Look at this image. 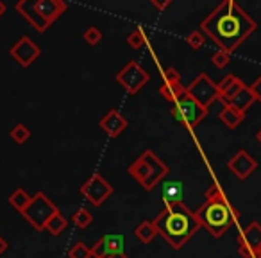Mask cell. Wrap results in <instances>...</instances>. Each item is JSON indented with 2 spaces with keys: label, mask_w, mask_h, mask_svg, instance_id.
<instances>
[{
  "label": "cell",
  "mask_w": 261,
  "mask_h": 258,
  "mask_svg": "<svg viewBox=\"0 0 261 258\" xmlns=\"http://www.w3.org/2000/svg\"><path fill=\"white\" fill-rule=\"evenodd\" d=\"M257 24L234 0H224L200 22V31L229 54L236 51L254 31Z\"/></svg>",
  "instance_id": "obj_1"
},
{
  "label": "cell",
  "mask_w": 261,
  "mask_h": 258,
  "mask_svg": "<svg viewBox=\"0 0 261 258\" xmlns=\"http://www.w3.org/2000/svg\"><path fill=\"white\" fill-rule=\"evenodd\" d=\"M200 228H206L210 235L220 239L238 222L240 212L231 204L220 183L213 181L204 194V203L195 212Z\"/></svg>",
  "instance_id": "obj_2"
},
{
  "label": "cell",
  "mask_w": 261,
  "mask_h": 258,
  "mask_svg": "<svg viewBox=\"0 0 261 258\" xmlns=\"http://www.w3.org/2000/svg\"><path fill=\"white\" fill-rule=\"evenodd\" d=\"M154 228L158 229L161 237L170 244L174 249H181L185 244L199 231L200 224L195 217V212H192L185 203L165 206L156 219L152 221Z\"/></svg>",
  "instance_id": "obj_3"
},
{
  "label": "cell",
  "mask_w": 261,
  "mask_h": 258,
  "mask_svg": "<svg viewBox=\"0 0 261 258\" xmlns=\"http://www.w3.org/2000/svg\"><path fill=\"white\" fill-rule=\"evenodd\" d=\"M129 176L135 181H138L142 185L143 190L150 192L156 185H160L161 179L168 174L167 163L161 161L160 156H156V153L152 151H145L143 154H140L133 163L127 169Z\"/></svg>",
  "instance_id": "obj_4"
},
{
  "label": "cell",
  "mask_w": 261,
  "mask_h": 258,
  "mask_svg": "<svg viewBox=\"0 0 261 258\" xmlns=\"http://www.w3.org/2000/svg\"><path fill=\"white\" fill-rule=\"evenodd\" d=\"M59 208L56 206L54 201H50L47 197V194L36 192L33 196V201L29 203V206L25 208V212L22 214V217L33 226L36 231H45V226L50 221L52 215L58 212Z\"/></svg>",
  "instance_id": "obj_5"
},
{
  "label": "cell",
  "mask_w": 261,
  "mask_h": 258,
  "mask_svg": "<svg viewBox=\"0 0 261 258\" xmlns=\"http://www.w3.org/2000/svg\"><path fill=\"white\" fill-rule=\"evenodd\" d=\"M170 113H172V116H174L177 122H181L185 127L193 129V127H197L206 119L207 108L200 106L195 99L190 97L188 93H185L182 97H179L177 101L172 104Z\"/></svg>",
  "instance_id": "obj_6"
},
{
  "label": "cell",
  "mask_w": 261,
  "mask_h": 258,
  "mask_svg": "<svg viewBox=\"0 0 261 258\" xmlns=\"http://www.w3.org/2000/svg\"><path fill=\"white\" fill-rule=\"evenodd\" d=\"M115 79L129 95H136L147 83H149L150 76L138 61H129L118 74H116Z\"/></svg>",
  "instance_id": "obj_7"
},
{
  "label": "cell",
  "mask_w": 261,
  "mask_h": 258,
  "mask_svg": "<svg viewBox=\"0 0 261 258\" xmlns=\"http://www.w3.org/2000/svg\"><path fill=\"white\" fill-rule=\"evenodd\" d=\"M186 93L195 99L200 106L210 108L215 101H218V84L202 72L186 86Z\"/></svg>",
  "instance_id": "obj_8"
},
{
  "label": "cell",
  "mask_w": 261,
  "mask_h": 258,
  "mask_svg": "<svg viewBox=\"0 0 261 258\" xmlns=\"http://www.w3.org/2000/svg\"><path fill=\"white\" fill-rule=\"evenodd\" d=\"M81 196L91 204V206H100L104 201L113 194V186L106 181L104 176L100 174H91L86 181L81 185Z\"/></svg>",
  "instance_id": "obj_9"
},
{
  "label": "cell",
  "mask_w": 261,
  "mask_h": 258,
  "mask_svg": "<svg viewBox=\"0 0 261 258\" xmlns=\"http://www.w3.org/2000/svg\"><path fill=\"white\" fill-rule=\"evenodd\" d=\"M238 253L243 258H261V224L257 221L250 222L240 231Z\"/></svg>",
  "instance_id": "obj_10"
},
{
  "label": "cell",
  "mask_w": 261,
  "mask_h": 258,
  "mask_svg": "<svg viewBox=\"0 0 261 258\" xmlns=\"http://www.w3.org/2000/svg\"><path fill=\"white\" fill-rule=\"evenodd\" d=\"M41 54V49L33 38L29 36H22L13 43V47L9 49V56L15 59L18 65L22 66H31Z\"/></svg>",
  "instance_id": "obj_11"
},
{
  "label": "cell",
  "mask_w": 261,
  "mask_h": 258,
  "mask_svg": "<svg viewBox=\"0 0 261 258\" xmlns=\"http://www.w3.org/2000/svg\"><path fill=\"white\" fill-rule=\"evenodd\" d=\"M227 169L238 179H247L257 169V161L252 154H249L245 149H240L234 156L229 158Z\"/></svg>",
  "instance_id": "obj_12"
},
{
  "label": "cell",
  "mask_w": 261,
  "mask_h": 258,
  "mask_svg": "<svg viewBox=\"0 0 261 258\" xmlns=\"http://www.w3.org/2000/svg\"><path fill=\"white\" fill-rule=\"evenodd\" d=\"M115 253H123V235L120 233H108L91 247V258H104Z\"/></svg>",
  "instance_id": "obj_13"
},
{
  "label": "cell",
  "mask_w": 261,
  "mask_h": 258,
  "mask_svg": "<svg viewBox=\"0 0 261 258\" xmlns=\"http://www.w3.org/2000/svg\"><path fill=\"white\" fill-rule=\"evenodd\" d=\"M127 124H129L127 119L118 111V109H109V111L100 119L98 127H100L108 136L116 138V136H120L127 129Z\"/></svg>",
  "instance_id": "obj_14"
},
{
  "label": "cell",
  "mask_w": 261,
  "mask_h": 258,
  "mask_svg": "<svg viewBox=\"0 0 261 258\" xmlns=\"http://www.w3.org/2000/svg\"><path fill=\"white\" fill-rule=\"evenodd\" d=\"M247 84L240 79L234 74H227L224 79L218 83V101H222V104H231V101L245 88Z\"/></svg>",
  "instance_id": "obj_15"
},
{
  "label": "cell",
  "mask_w": 261,
  "mask_h": 258,
  "mask_svg": "<svg viewBox=\"0 0 261 258\" xmlns=\"http://www.w3.org/2000/svg\"><path fill=\"white\" fill-rule=\"evenodd\" d=\"M15 8H16V11L27 20V24H31V27H33L34 31H38V33H45V31L50 27L47 24V20L36 11L33 0H20Z\"/></svg>",
  "instance_id": "obj_16"
},
{
  "label": "cell",
  "mask_w": 261,
  "mask_h": 258,
  "mask_svg": "<svg viewBox=\"0 0 261 258\" xmlns=\"http://www.w3.org/2000/svg\"><path fill=\"white\" fill-rule=\"evenodd\" d=\"M34 8L47 20L48 26H52L66 11V2H63V0H36Z\"/></svg>",
  "instance_id": "obj_17"
},
{
  "label": "cell",
  "mask_w": 261,
  "mask_h": 258,
  "mask_svg": "<svg viewBox=\"0 0 261 258\" xmlns=\"http://www.w3.org/2000/svg\"><path fill=\"white\" fill-rule=\"evenodd\" d=\"M182 196H185V186H182L181 181H167V183H163L161 197H163L165 206H167V208L182 203Z\"/></svg>",
  "instance_id": "obj_18"
},
{
  "label": "cell",
  "mask_w": 261,
  "mask_h": 258,
  "mask_svg": "<svg viewBox=\"0 0 261 258\" xmlns=\"http://www.w3.org/2000/svg\"><path fill=\"white\" fill-rule=\"evenodd\" d=\"M218 119H220L222 122L229 127V129H236V127L243 122V119H245V113H242L240 109H236L234 106L225 104L224 108H222V111L218 113Z\"/></svg>",
  "instance_id": "obj_19"
},
{
  "label": "cell",
  "mask_w": 261,
  "mask_h": 258,
  "mask_svg": "<svg viewBox=\"0 0 261 258\" xmlns=\"http://www.w3.org/2000/svg\"><path fill=\"white\" fill-rule=\"evenodd\" d=\"M185 93H186V86H182V83H161L160 86V95L165 101L172 102V104Z\"/></svg>",
  "instance_id": "obj_20"
},
{
  "label": "cell",
  "mask_w": 261,
  "mask_h": 258,
  "mask_svg": "<svg viewBox=\"0 0 261 258\" xmlns=\"http://www.w3.org/2000/svg\"><path fill=\"white\" fill-rule=\"evenodd\" d=\"M8 201L16 212L23 214V212H25V208L29 206V203L33 201V196H29V194H27L22 186H18V189L13 190V194L8 197Z\"/></svg>",
  "instance_id": "obj_21"
},
{
  "label": "cell",
  "mask_w": 261,
  "mask_h": 258,
  "mask_svg": "<svg viewBox=\"0 0 261 258\" xmlns=\"http://www.w3.org/2000/svg\"><path fill=\"white\" fill-rule=\"evenodd\" d=\"M135 235L142 244H150L154 240V237L158 235V229L154 228L152 221H143L142 224H138L135 228Z\"/></svg>",
  "instance_id": "obj_22"
},
{
  "label": "cell",
  "mask_w": 261,
  "mask_h": 258,
  "mask_svg": "<svg viewBox=\"0 0 261 258\" xmlns=\"http://www.w3.org/2000/svg\"><path fill=\"white\" fill-rule=\"evenodd\" d=\"M256 102V99H254V95H252V91H250V88L249 86H245L242 91H240L238 95H236L234 99L231 101V106H234L236 109H240L242 113H245L247 109L250 108V106Z\"/></svg>",
  "instance_id": "obj_23"
},
{
  "label": "cell",
  "mask_w": 261,
  "mask_h": 258,
  "mask_svg": "<svg viewBox=\"0 0 261 258\" xmlns=\"http://www.w3.org/2000/svg\"><path fill=\"white\" fill-rule=\"evenodd\" d=\"M66 226H68V221L65 219V215L61 214V212H56L54 215L50 217V221L47 222V226H45V231H48L50 235L58 237L61 235L63 231L66 229Z\"/></svg>",
  "instance_id": "obj_24"
},
{
  "label": "cell",
  "mask_w": 261,
  "mask_h": 258,
  "mask_svg": "<svg viewBox=\"0 0 261 258\" xmlns=\"http://www.w3.org/2000/svg\"><path fill=\"white\" fill-rule=\"evenodd\" d=\"M9 138H11L16 146H23V144L31 138V129L25 126V124L18 122V124H15L13 129L9 131Z\"/></svg>",
  "instance_id": "obj_25"
},
{
  "label": "cell",
  "mask_w": 261,
  "mask_h": 258,
  "mask_svg": "<svg viewBox=\"0 0 261 258\" xmlns=\"http://www.w3.org/2000/svg\"><path fill=\"white\" fill-rule=\"evenodd\" d=\"M72 222L79 229H86L88 226L93 222V215H91V212L86 210V208H77L72 215Z\"/></svg>",
  "instance_id": "obj_26"
},
{
  "label": "cell",
  "mask_w": 261,
  "mask_h": 258,
  "mask_svg": "<svg viewBox=\"0 0 261 258\" xmlns=\"http://www.w3.org/2000/svg\"><path fill=\"white\" fill-rule=\"evenodd\" d=\"M127 45H129L130 49H142L143 45H147V41H149V38H147L145 31L142 29V27H138V29H135L130 34H127Z\"/></svg>",
  "instance_id": "obj_27"
},
{
  "label": "cell",
  "mask_w": 261,
  "mask_h": 258,
  "mask_svg": "<svg viewBox=\"0 0 261 258\" xmlns=\"http://www.w3.org/2000/svg\"><path fill=\"white\" fill-rule=\"evenodd\" d=\"M68 258H91V247L84 242H75L68 249Z\"/></svg>",
  "instance_id": "obj_28"
},
{
  "label": "cell",
  "mask_w": 261,
  "mask_h": 258,
  "mask_svg": "<svg viewBox=\"0 0 261 258\" xmlns=\"http://www.w3.org/2000/svg\"><path fill=\"white\" fill-rule=\"evenodd\" d=\"M186 43H188L190 49H193V51H199V49L206 43V36H204V33L200 29H195L186 36Z\"/></svg>",
  "instance_id": "obj_29"
},
{
  "label": "cell",
  "mask_w": 261,
  "mask_h": 258,
  "mask_svg": "<svg viewBox=\"0 0 261 258\" xmlns=\"http://www.w3.org/2000/svg\"><path fill=\"white\" fill-rule=\"evenodd\" d=\"M83 40L86 41L88 45H98L102 41V33H100V29L98 27H88L86 31H84V34H83Z\"/></svg>",
  "instance_id": "obj_30"
},
{
  "label": "cell",
  "mask_w": 261,
  "mask_h": 258,
  "mask_svg": "<svg viewBox=\"0 0 261 258\" xmlns=\"http://www.w3.org/2000/svg\"><path fill=\"white\" fill-rule=\"evenodd\" d=\"M211 63H213V65L217 66V68H225V66H227L229 63H231V54L218 49V51L215 52L213 56H211Z\"/></svg>",
  "instance_id": "obj_31"
},
{
  "label": "cell",
  "mask_w": 261,
  "mask_h": 258,
  "mask_svg": "<svg viewBox=\"0 0 261 258\" xmlns=\"http://www.w3.org/2000/svg\"><path fill=\"white\" fill-rule=\"evenodd\" d=\"M161 77H163V83H181V74H179L177 68H174V66L165 68Z\"/></svg>",
  "instance_id": "obj_32"
},
{
  "label": "cell",
  "mask_w": 261,
  "mask_h": 258,
  "mask_svg": "<svg viewBox=\"0 0 261 258\" xmlns=\"http://www.w3.org/2000/svg\"><path fill=\"white\" fill-rule=\"evenodd\" d=\"M250 91H252L254 99H256V102H261V76L257 77L256 81H254L252 84H250Z\"/></svg>",
  "instance_id": "obj_33"
},
{
  "label": "cell",
  "mask_w": 261,
  "mask_h": 258,
  "mask_svg": "<svg viewBox=\"0 0 261 258\" xmlns=\"http://www.w3.org/2000/svg\"><path fill=\"white\" fill-rule=\"evenodd\" d=\"M170 4H172L170 0H165V2H160V0H152V6L158 9V11H165V9H167Z\"/></svg>",
  "instance_id": "obj_34"
},
{
  "label": "cell",
  "mask_w": 261,
  "mask_h": 258,
  "mask_svg": "<svg viewBox=\"0 0 261 258\" xmlns=\"http://www.w3.org/2000/svg\"><path fill=\"white\" fill-rule=\"evenodd\" d=\"M8 246H9L8 240H6L4 237L0 235V256H2V254H4L6 251H8Z\"/></svg>",
  "instance_id": "obj_35"
},
{
  "label": "cell",
  "mask_w": 261,
  "mask_h": 258,
  "mask_svg": "<svg viewBox=\"0 0 261 258\" xmlns=\"http://www.w3.org/2000/svg\"><path fill=\"white\" fill-rule=\"evenodd\" d=\"M104 258H127V253L123 251V253H115V254H108V256Z\"/></svg>",
  "instance_id": "obj_36"
},
{
  "label": "cell",
  "mask_w": 261,
  "mask_h": 258,
  "mask_svg": "<svg viewBox=\"0 0 261 258\" xmlns=\"http://www.w3.org/2000/svg\"><path fill=\"white\" fill-rule=\"evenodd\" d=\"M6 11H8V6H6V2H2V0H0V16L4 15Z\"/></svg>",
  "instance_id": "obj_37"
},
{
  "label": "cell",
  "mask_w": 261,
  "mask_h": 258,
  "mask_svg": "<svg viewBox=\"0 0 261 258\" xmlns=\"http://www.w3.org/2000/svg\"><path fill=\"white\" fill-rule=\"evenodd\" d=\"M256 140L261 144V127H259V129H257V133H256Z\"/></svg>",
  "instance_id": "obj_38"
}]
</instances>
